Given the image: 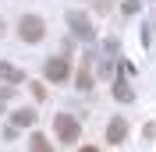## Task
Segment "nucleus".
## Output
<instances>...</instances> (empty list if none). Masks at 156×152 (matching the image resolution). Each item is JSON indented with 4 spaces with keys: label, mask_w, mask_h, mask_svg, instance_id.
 <instances>
[{
    "label": "nucleus",
    "mask_w": 156,
    "mask_h": 152,
    "mask_svg": "<svg viewBox=\"0 0 156 152\" xmlns=\"http://www.w3.org/2000/svg\"><path fill=\"white\" fill-rule=\"evenodd\" d=\"M18 36L25 39V43H39V39L46 36V21L39 18V14H25V18L18 21Z\"/></svg>",
    "instance_id": "2"
},
{
    "label": "nucleus",
    "mask_w": 156,
    "mask_h": 152,
    "mask_svg": "<svg viewBox=\"0 0 156 152\" xmlns=\"http://www.w3.org/2000/svg\"><path fill=\"white\" fill-rule=\"evenodd\" d=\"M0 81H14V85H18V81H25V74H21L18 67H11V64L0 60Z\"/></svg>",
    "instance_id": "9"
},
{
    "label": "nucleus",
    "mask_w": 156,
    "mask_h": 152,
    "mask_svg": "<svg viewBox=\"0 0 156 152\" xmlns=\"http://www.w3.org/2000/svg\"><path fill=\"white\" fill-rule=\"evenodd\" d=\"M114 99H121V103H131L135 99V92H131V85H128L124 78H114Z\"/></svg>",
    "instance_id": "7"
},
{
    "label": "nucleus",
    "mask_w": 156,
    "mask_h": 152,
    "mask_svg": "<svg viewBox=\"0 0 156 152\" xmlns=\"http://www.w3.org/2000/svg\"><path fill=\"white\" fill-rule=\"evenodd\" d=\"M0 36H4V21H0Z\"/></svg>",
    "instance_id": "14"
},
{
    "label": "nucleus",
    "mask_w": 156,
    "mask_h": 152,
    "mask_svg": "<svg viewBox=\"0 0 156 152\" xmlns=\"http://www.w3.org/2000/svg\"><path fill=\"white\" fill-rule=\"evenodd\" d=\"M68 25L78 39H92V21H89L85 11H68Z\"/></svg>",
    "instance_id": "3"
},
{
    "label": "nucleus",
    "mask_w": 156,
    "mask_h": 152,
    "mask_svg": "<svg viewBox=\"0 0 156 152\" xmlns=\"http://www.w3.org/2000/svg\"><path fill=\"white\" fill-rule=\"evenodd\" d=\"M11 99V88H4V92H0V110H4V103H7Z\"/></svg>",
    "instance_id": "12"
},
{
    "label": "nucleus",
    "mask_w": 156,
    "mask_h": 152,
    "mask_svg": "<svg viewBox=\"0 0 156 152\" xmlns=\"http://www.w3.org/2000/svg\"><path fill=\"white\" fill-rule=\"evenodd\" d=\"M43 71H46V78H50V81H68L71 64H68V57H50Z\"/></svg>",
    "instance_id": "4"
},
{
    "label": "nucleus",
    "mask_w": 156,
    "mask_h": 152,
    "mask_svg": "<svg viewBox=\"0 0 156 152\" xmlns=\"http://www.w3.org/2000/svg\"><path fill=\"white\" fill-rule=\"evenodd\" d=\"M124 138H128V120H124V117H114V120H110L107 124V142H124Z\"/></svg>",
    "instance_id": "5"
},
{
    "label": "nucleus",
    "mask_w": 156,
    "mask_h": 152,
    "mask_svg": "<svg viewBox=\"0 0 156 152\" xmlns=\"http://www.w3.org/2000/svg\"><path fill=\"white\" fill-rule=\"evenodd\" d=\"M29 152H53V145H50V138H46V134L32 131V138H29Z\"/></svg>",
    "instance_id": "8"
},
{
    "label": "nucleus",
    "mask_w": 156,
    "mask_h": 152,
    "mask_svg": "<svg viewBox=\"0 0 156 152\" xmlns=\"http://www.w3.org/2000/svg\"><path fill=\"white\" fill-rule=\"evenodd\" d=\"M78 152H96V149H92V145H85V149H78Z\"/></svg>",
    "instance_id": "13"
},
{
    "label": "nucleus",
    "mask_w": 156,
    "mask_h": 152,
    "mask_svg": "<svg viewBox=\"0 0 156 152\" xmlns=\"http://www.w3.org/2000/svg\"><path fill=\"white\" fill-rule=\"evenodd\" d=\"M53 134H57L60 145H75L78 134H82V127H78V120L71 113H57V117H53Z\"/></svg>",
    "instance_id": "1"
},
{
    "label": "nucleus",
    "mask_w": 156,
    "mask_h": 152,
    "mask_svg": "<svg viewBox=\"0 0 156 152\" xmlns=\"http://www.w3.org/2000/svg\"><path fill=\"white\" fill-rule=\"evenodd\" d=\"M11 124H14V127H32V124H36V113H32V110H18V113L11 117Z\"/></svg>",
    "instance_id": "11"
},
{
    "label": "nucleus",
    "mask_w": 156,
    "mask_h": 152,
    "mask_svg": "<svg viewBox=\"0 0 156 152\" xmlns=\"http://www.w3.org/2000/svg\"><path fill=\"white\" fill-rule=\"evenodd\" d=\"M78 85L75 88H82V92H89L92 88V71H89V57H85V64H82V71H78V78H75Z\"/></svg>",
    "instance_id": "10"
},
{
    "label": "nucleus",
    "mask_w": 156,
    "mask_h": 152,
    "mask_svg": "<svg viewBox=\"0 0 156 152\" xmlns=\"http://www.w3.org/2000/svg\"><path fill=\"white\" fill-rule=\"evenodd\" d=\"M114 53H117V43L110 39L107 46H103V60H99V74L103 78H114Z\"/></svg>",
    "instance_id": "6"
}]
</instances>
